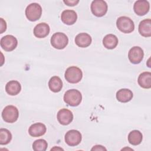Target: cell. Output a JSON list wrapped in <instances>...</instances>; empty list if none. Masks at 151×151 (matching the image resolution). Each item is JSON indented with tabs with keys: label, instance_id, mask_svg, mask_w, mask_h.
Instances as JSON below:
<instances>
[{
	"label": "cell",
	"instance_id": "obj_1",
	"mask_svg": "<svg viewBox=\"0 0 151 151\" xmlns=\"http://www.w3.org/2000/svg\"><path fill=\"white\" fill-rule=\"evenodd\" d=\"M82 100V95L80 91L76 89L67 90L64 95V101L68 105L76 107L78 106Z\"/></svg>",
	"mask_w": 151,
	"mask_h": 151
},
{
	"label": "cell",
	"instance_id": "obj_2",
	"mask_svg": "<svg viewBox=\"0 0 151 151\" xmlns=\"http://www.w3.org/2000/svg\"><path fill=\"white\" fill-rule=\"evenodd\" d=\"M64 76L68 82L75 84L81 81L83 77V73L81 70L78 67L71 66L66 70Z\"/></svg>",
	"mask_w": 151,
	"mask_h": 151
},
{
	"label": "cell",
	"instance_id": "obj_3",
	"mask_svg": "<svg viewBox=\"0 0 151 151\" xmlns=\"http://www.w3.org/2000/svg\"><path fill=\"white\" fill-rule=\"evenodd\" d=\"M25 12L26 17L28 20L35 21L39 19L41 16L42 8L37 3H32L27 6Z\"/></svg>",
	"mask_w": 151,
	"mask_h": 151
},
{
	"label": "cell",
	"instance_id": "obj_4",
	"mask_svg": "<svg viewBox=\"0 0 151 151\" xmlns=\"http://www.w3.org/2000/svg\"><path fill=\"white\" fill-rule=\"evenodd\" d=\"M116 26L120 31L126 34L132 32L134 29L133 21L130 18L125 16L118 18L116 21Z\"/></svg>",
	"mask_w": 151,
	"mask_h": 151
},
{
	"label": "cell",
	"instance_id": "obj_5",
	"mask_svg": "<svg viewBox=\"0 0 151 151\" xmlns=\"http://www.w3.org/2000/svg\"><path fill=\"white\" fill-rule=\"evenodd\" d=\"M19 112L18 109L12 105L6 106L2 112V117L6 123H14L17 120Z\"/></svg>",
	"mask_w": 151,
	"mask_h": 151
},
{
	"label": "cell",
	"instance_id": "obj_6",
	"mask_svg": "<svg viewBox=\"0 0 151 151\" xmlns=\"http://www.w3.org/2000/svg\"><path fill=\"white\" fill-rule=\"evenodd\" d=\"M51 44L52 46L58 50L64 49L68 44V38L67 36L63 32L54 33L51 38Z\"/></svg>",
	"mask_w": 151,
	"mask_h": 151
},
{
	"label": "cell",
	"instance_id": "obj_7",
	"mask_svg": "<svg viewBox=\"0 0 151 151\" xmlns=\"http://www.w3.org/2000/svg\"><path fill=\"white\" fill-rule=\"evenodd\" d=\"M107 4L103 0H94L91 4L92 13L97 17L104 16L107 11Z\"/></svg>",
	"mask_w": 151,
	"mask_h": 151
},
{
	"label": "cell",
	"instance_id": "obj_8",
	"mask_svg": "<svg viewBox=\"0 0 151 151\" xmlns=\"http://www.w3.org/2000/svg\"><path fill=\"white\" fill-rule=\"evenodd\" d=\"M81 133L77 130H70L65 135V142L70 146H75L79 145L81 141Z\"/></svg>",
	"mask_w": 151,
	"mask_h": 151
},
{
	"label": "cell",
	"instance_id": "obj_9",
	"mask_svg": "<svg viewBox=\"0 0 151 151\" xmlns=\"http://www.w3.org/2000/svg\"><path fill=\"white\" fill-rule=\"evenodd\" d=\"M1 47L6 51H11L17 46V39L12 35H6L1 39Z\"/></svg>",
	"mask_w": 151,
	"mask_h": 151
},
{
	"label": "cell",
	"instance_id": "obj_10",
	"mask_svg": "<svg viewBox=\"0 0 151 151\" xmlns=\"http://www.w3.org/2000/svg\"><path fill=\"white\" fill-rule=\"evenodd\" d=\"M144 57L143 50L137 46L132 47L128 52V58L129 61L134 64L140 63Z\"/></svg>",
	"mask_w": 151,
	"mask_h": 151
},
{
	"label": "cell",
	"instance_id": "obj_11",
	"mask_svg": "<svg viewBox=\"0 0 151 151\" xmlns=\"http://www.w3.org/2000/svg\"><path fill=\"white\" fill-rule=\"evenodd\" d=\"M57 120L62 125H68L73 120V114L72 112L67 109H62L57 113Z\"/></svg>",
	"mask_w": 151,
	"mask_h": 151
},
{
	"label": "cell",
	"instance_id": "obj_12",
	"mask_svg": "<svg viewBox=\"0 0 151 151\" xmlns=\"http://www.w3.org/2000/svg\"><path fill=\"white\" fill-rule=\"evenodd\" d=\"M150 9V5L148 1L139 0L135 2L133 9L134 12L139 16H143L146 14Z\"/></svg>",
	"mask_w": 151,
	"mask_h": 151
},
{
	"label": "cell",
	"instance_id": "obj_13",
	"mask_svg": "<svg viewBox=\"0 0 151 151\" xmlns=\"http://www.w3.org/2000/svg\"><path fill=\"white\" fill-rule=\"evenodd\" d=\"M61 19L64 24L68 25H71L76 22L77 19V15L73 10H64L61 13Z\"/></svg>",
	"mask_w": 151,
	"mask_h": 151
},
{
	"label": "cell",
	"instance_id": "obj_14",
	"mask_svg": "<svg viewBox=\"0 0 151 151\" xmlns=\"http://www.w3.org/2000/svg\"><path fill=\"white\" fill-rule=\"evenodd\" d=\"M47 129L45 124L42 123H35L32 124L28 129V133L32 137H40L44 135Z\"/></svg>",
	"mask_w": 151,
	"mask_h": 151
},
{
	"label": "cell",
	"instance_id": "obj_15",
	"mask_svg": "<svg viewBox=\"0 0 151 151\" xmlns=\"http://www.w3.org/2000/svg\"><path fill=\"white\" fill-rule=\"evenodd\" d=\"M92 41L91 36L87 33L82 32L78 34L75 38V42L76 45L81 48L88 47Z\"/></svg>",
	"mask_w": 151,
	"mask_h": 151
},
{
	"label": "cell",
	"instance_id": "obj_16",
	"mask_svg": "<svg viewBox=\"0 0 151 151\" xmlns=\"http://www.w3.org/2000/svg\"><path fill=\"white\" fill-rule=\"evenodd\" d=\"M50 30V27L45 22H41L38 24L34 27V34L37 38H42L48 35Z\"/></svg>",
	"mask_w": 151,
	"mask_h": 151
},
{
	"label": "cell",
	"instance_id": "obj_17",
	"mask_svg": "<svg viewBox=\"0 0 151 151\" xmlns=\"http://www.w3.org/2000/svg\"><path fill=\"white\" fill-rule=\"evenodd\" d=\"M139 32L143 37H150L151 36L150 19H145L140 22L139 25Z\"/></svg>",
	"mask_w": 151,
	"mask_h": 151
},
{
	"label": "cell",
	"instance_id": "obj_18",
	"mask_svg": "<svg viewBox=\"0 0 151 151\" xmlns=\"http://www.w3.org/2000/svg\"><path fill=\"white\" fill-rule=\"evenodd\" d=\"M139 85L143 88H150L151 87V73L145 71L142 73L138 77Z\"/></svg>",
	"mask_w": 151,
	"mask_h": 151
},
{
	"label": "cell",
	"instance_id": "obj_19",
	"mask_svg": "<svg viewBox=\"0 0 151 151\" xmlns=\"http://www.w3.org/2000/svg\"><path fill=\"white\" fill-rule=\"evenodd\" d=\"M21 90L20 83L16 80H11L8 82L5 86L6 92L11 96H15L18 94Z\"/></svg>",
	"mask_w": 151,
	"mask_h": 151
},
{
	"label": "cell",
	"instance_id": "obj_20",
	"mask_svg": "<svg viewBox=\"0 0 151 151\" xmlns=\"http://www.w3.org/2000/svg\"><path fill=\"white\" fill-rule=\"evenodd\" d=\"M132 91L127 88H122L116 93L117 100L122 103H127L133 98Z\"/></svg>",
	"mask_w": 151,
	"mask_h": 151
},
{
	"label": "cell",
	"instance_id": "obj_21",
	"mask_svg": "<svg viewBox=\"0 0 151 151\" xmlns=\"http://www.w3.org/2000/svg\"><path fill=\"white\" fill-rule=\"evenodd\" d=\"M118 38L117 37L113 34H110L106 35L103 40V44L105 48L107 49H113L118 44Z\"/></svg>",
	"mask_w": 151,
	"mask_h": 151
},
{
	"label": "cell",
	"instance_id": "obj_22",
	"mask_svg": "<svg viewBox=\"0 0 151 151\" xmlns=\"http://www.w3.org/2000/svg\"><path fill=\"white\" fill-rule=\"evenodd\" d=\"M48 87L52 92L58 93L61 91L63 87L62 80L58 76H53L48 81Z\"/></svg>",
	"mask_w": 151,
	"mask_h": 151
},
{
	"label": "cell",
	"instance_id": "obj_23",
	"mask_svg": "<svg viewBox=\"0 0 151 151\" xmlns=\"http://www.w3.org/2000/svg\"><path fill=\"white\" fill-rule=\"evenodd\" d=\"M143 139V135L142 133L137 130H134L131 131L128 135V141L129 142L134 146L139 145Z\"/></svg>",
	"mask_w": 151,
	"mask_h": 151
},
{
	"label": "cell",
	"instance_id": "obj_24",
	"mask_svg": "<svg viewBox=\"0 0 151 151\" xmlns=\"http://www.w3.org/2000/svg\"><path fill=\"white\" fill-rule=\"evenodd\" d=\"M12 139L11 132L6 129H0V145H5L8 144Z\"/></svg>",
	"mask_w": 151,
	"mask_h": 151
},
{
	"label": "cell",
	"instance_id": "obj_25",
	"mask_svg": "<svg viewBox=\"0 0 151 151\" xmlns=\"http://www.w3.org/2000/svg\"><path fill=\"white\" fill-rule=\"evenodd\" d=\"M48 146V143L44 139L36 140L32 144V149L34 151H45Z\"/></svg>",
	"mask_w": 151,
	"mask_h": 151
},
{
	"label": "cell",
	"instance_id": "obj_26",
	"mask_svg": "<svg viewBox=\"0 0 151 151\" xmlns=\"http://www.w3.org/2000/svg\"><path fill=\"white\" fill-rule=\"evenodd\" d=\"M0 21H1V28H0V33L2 34L4 32H5L6 31V24L5 20H4L3 18H0Z\"/></svg>",
	"mask_w": 151,
	"mask_h": 151
},
{
	"label": "cell",
	"instance_id": "obj_27",
	"mask_svg": "<svg viewBox=\"0 0 151 151\" xmlns=\"http://www.w3.org/2000/svg\"><path fill=\"white\" fill-rule=\"evenodd\" d=\"M64 3L65 4L67 5L68 6H75L76 5L78 2H79V1L78 0H64L63 1Z\"/></svg>",
	"mask_w": 151,
	"mask_h": 151
},
{
	"label": "cell",
	"instance_id": "obj_28",
	"mask_svg": "<svg viewBox=\"0 0 151 151\" xmlns=\"http://www.w3.org/2000/svg\"><path fill=\"white\" fill-rule=\"evenodd\" d=\"M91 150H107V149L101 145H96L94 146L91 149Z\"/></svg>",
	"mask_w": 151,
	"mask_h": 151
},
{
	"label": "cell",
	"instance_id": "obj_29",
	"mask_svg": "<svg viewBox=\"0 0 151 151\" xmlns=\"http://www.w3.org/2000/svg\"><path fill=\"white\" fill-rule=\"evenodd\" d=\"M55 149H57V150H58V149H59V150H63V149H62V148H60V147H54V148H52V149H51V150H55Z\"/></svg>",
	"mask_w": 151,
	"mask_h": 151
}]
</instances>
